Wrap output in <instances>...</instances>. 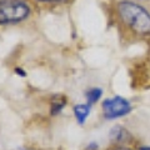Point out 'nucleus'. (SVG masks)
Segmentation results:
<instances>
[{
	"label": "nucleus",
	"instance_id": "5",
	"mask_svg": "<svg viewBox=\"0 0 150 150\" xmlns=\"http://www.w3.org/2000/svg\"><path fill=\"white\" fill-rule=\"evenodd\" d=\"M74 114L78 119L79 124H84L90 114V105L89 104H78L74 106Z\"/></svg>",
	"mask_w": 150,
	"mask_h": 150
},
{
	"label": "nucleus",
	"instance_id": "7",
	"mask_svg": "<svg viewBox=\"0 0 150 150\" xmlns=\"http://www.w3.org/2000/svg\"><path fill=\"white\" fill-rule=\"evenodd\" d=\"M54 99L55 100L51 103V114L53 115L58 114V112L62 110V108L65 105V103H67V99L63 96H55Z\"/></svg>",
	"mask_w": 150,
	"mask_h": 150
},
{
	"label": "nucleus",
	"instance_id": "8",
	"mask_svg": "<svg viewBox=\"0 0 150 150\" xmlns=\"http://www.w3.org/2000/svg\"><path fill=\"white\" fill-rule=\"evenodd\" d=\"M39 1H45V3H64V1H69V0H39Z\"/></svg>",
	"mask_w": 150,
	"mask_h": 150
},
{
	"label": "nucleus",
	"instance_id": "6",
	"mask_svg": "<svg viewBox=\"0 0 150 150\" xmlns=\"http://www.w3.org/2000/svg\"><path fill=\"white\" fill-rule=\"evenodd\" d=\"M101 95H103V91L99 88H93L90 90H88L85 94V96L88 99V104L90 106H91V104H95V103L101 98Z\"/></svg>",
	"mask_w": 150,
	"mask_h": 150
},
{
	"label": "nucleus",
	"instance_id": "1",
	"mask_svg": "<svg viewBox=\"0 0 150 150\" xmlns=\"http://www.w3.org/2000/svg\"><path fill=\"white\" fill-rule=\"evenodd\" d=\"M120 20L135 35H150V11L145 6L134 1L124 0L118 4Z\"/></svg>",
	"mask_w": 150,
	"mask_h": 150
},
{
	"label": "nucleus",
	"instance_id": "4",
	"mask_svg": "<svg viewBox=\"0 0 150 150\" xmlns=\"http://www.w3.org/2000/svg\"><path fill=\"white\" fill-rule=\"evenodd\" d=\"M129 138V133L126 131V129L121 128V126H114L110 131V139L115 145H121L123 143H126Z\"/></svg>",
	"mask_w": 150,
	"mask_h": 150
},
{
	"label": "nucleus",
	"instance_id": "9",
	"mask_svg": "<svg viewBox=\"0 0 150 150\" xmlns=\"http://www.w3.org/2000/svg\"><path fill=\"white\" fill-rule=\"evenodd\" d=\"M140 150H150V146H142Z\"/></svg>",
	"mask_w": 150,
	"mask_h": 150
},
{
	"label": "nucleus",
	"instance_id": "2",
	"mask_svg": "<svg viewBox=\"0 0 150 150\" xmlns=\"http://www.w3.org/2000/svg\"><path fill=\"white\" fill-rule=\"evenodd\" d=\"M30 9L21 0H0V24H15L28 18Z\"/></svg>",
	"mask_w": 150,
	"mask_h": 150
},
{
	"label": "nucleus",
	"instance_id": "3",
	"mask_svg": "<svg viewBox=\"0 0 150 150\" xmlns=\"http://www.w3.org/2000/svg\"><path fill=\"white\" fill-rule=\"evenodd\" d=\"M131 104L129 100H126L125 98L115 95L112 98H108L103 101V114H104L105 119H118L123 118L130 114L131 111Z\"/></svg>",
	"mask_w": 150,
	"mask_h": 150
}]
</instances>
